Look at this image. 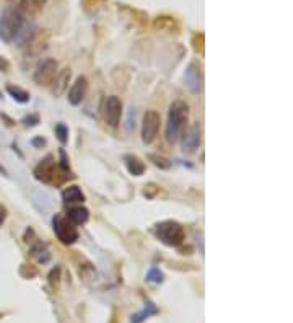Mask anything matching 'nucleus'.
Here are the masks:
<instances>
[{
  "label": "nucleus",
  "instance_id": "nucleus-1",
  "mask_svg": "<svg viewBox=\"0 0 293 323\" xmlns=\"http://www.w3.org/2000/svg\"><path fill=\"white\" fill-rule=\"evenodd\" d=\"M189 119V106L183 100H176L171 103L168 111V122H166V141L174 144L178 137L183 134V131Z\"/></svg>",
  "mask_w": 293,
  "mask_h": 323
},
{
  "label": "nucleus",
  "instance_id": "nucleus-2",
  "mask_svg": "<svg viewBox=\"0 0 293 323\" xmlns=\"http://www.w3.org/2000/svg\"><path fill=\"white\" fill-rule=\"evenodd\" d=\"M25 23V17L18 12V9H7L0 15V39L4 43L15 41L20 28Z\"/></svg>",
  "mask_w": 293,
  "mask_h": 323
},
{
  "label": "nucleus",
  "instance_id": "nucleus-3",
  "mask_svg": "<svg viewBox=\"0 0 293 323\" xmlns=\"http://www.w3.org/2000/svg\"><path fill=\"white\" fill-rule=\"evenodd\" d=\"M155 235L166 246H179L184 242V229L174 221H163L157 224Z\"/></svg>",
  "mask_w": 293,
  "mask_h": 323
},
{
  "label": "nucleus",
  "instance_id": "nucleus-4",
  "mask_svg": "<svg viewBox=\"0 0 293 323\" xmlns=\"http://www.w3.org/2000/svg\"><path fill=\"white\" fill-rule=\"evenodd\" d=\"M52 230L55 233V237L64 245H74L77 240H79V232H77V227L68 221L64 216H54L52 219Z\"/></svg>",
  "mask_w": 293,
  "mask_h": 323
},
{
  "label": "nucleus",
  "instance_id": "nucleus-5",
  "mask_svg": "<svg viewBox=\"0 0 293 323\" xmlns=\"http://www.w3.org/2000/svg\"><path fill=\"white\" fill-rule=\"evenodd\" d=\"M160 122H162V118H160V113H157L155 109H149V111L143 114L142 142L146 144V146L157 139L158 131H160Z\"/></svg>",
  "mask_w": 293,
  "mask_h": 323
},
{
  "label": "nucleus",
  "instance_id": "nucleus-6",
  "mask_svg": "<svg viewBox=\"0 0 293 323\" xmlns=\"http://www.w3.org/2000/svg\"><path fill=\"white\" fill-rule=\"evenodd\" d=\"M57 62H55L54 59H44L43 62H41L36 71H34V75L33 79L36 82L38 85H51L55 75H57Z\"/></svg>",
  "mask_w": 293,
  "mask_h": 323
},
{
  "label": "nucleus",
  "instance_id": "nucleus-7",
  "mask_svg": "<svg viewBox=\"0 0 293 323\" xmlns=\"http://www.w3.org/2000/svg\"><path fill=\"white\" fill-rule=\"evenodd\" d=\"M122 116V101L116 95H111L104 101V119L111 127H117Z\"/></svg>",
  "mask_w": 293,
  "mask_h": 323
},
{
  "label": "nucleus",
  "instance_id": "nucleus-8",
  "mask_svg": "<svg viewBox=\"0 0 293 323\" xmlns=\"http://www.w3.org/2000/svg\"><path fill=\"white\" fill-rule=\"evenodd\" d=\"M34 176L38 178L39 181L49 183V184H55L59 183L57 180V170H55V163L52 162V157L49 155L47 159L41 162L36 170H34Z\"/></svg>",
  "mask_w": 293,
  "mask_h": 323
},
{
  "label": "nucleus",
  "instance_id": "nucleus-9",
  "mask_svg": "<svg viewBox=\"0 0 293 323\" xmlns=\"http://www.w3.org/2000/svg\"><path fill=\"white\" fill-rule=\"evenodd\" d=\"M200 126L197 122H194L189 127L186 129V133L183 134V150L184 154H194L199 149L202 136H200Z\"/></svg>",
  "mask_w": 293,
  "mask_h": 323
},
{
  "label": "nucleus",
  "instance_id": "nucleus-10",
  "mask_svg": "<svg viewBox=\"0 0 293 323\" xmlns=\"http://www.w3.org/2000/svg\"><path fill=\"white\" fill-rule=\"evenodd\" d=\"M184 80H186V87L189 88L194 95H197L202 90V71L197 62H191L187 66L184 72Z\"/></svg>",
  "mask_w": 293,
  "mask_h": 323
},
{
  "label": "nucleus",
  "instance_id": "nucleus-11",
  "mask_svg": "<svg viewBox=\"0 0 293 323\" xmlns=\"http://www.w3.org/2000/svg\"><path fill=\"white\" fill-rule=\"evenodd\" d=\"M87 92H88V80H87V77L80 75V77L72 84L70 90H68V97H67L68 103L74 105V106L80 105V103L85 100Z\"/></svg>",
  "mask_w": 293,
  "mask_h": 323
},
{
  "label": "nucleus",
  "instance_id": "nucleus-12",
  "mask_svg": "<svg viewBox=\"0 0 293 323\" xmlns=\"http://www.w3.org/2000/svg\"><path fill=\"white\" fill-rule=\"evenodd\" d=\"M47 33L46 31H36L31 36V39L26 43V54L28 56H41L44 51H46V47H47Z\"/></svg>",
  "mask_w": 293,
  "mask_h": 323
},
{
  "label": "nucleus",
  "instance_id": "nucleus-13",
  "mask_svg": "<svg viewBox=\"0 0 293 323\" xmlns=\"http://www.w3.org/2000/svg\"><path fill=\"white\" fill-rule=\"evenodd\" d=\"M46 5V0H22L18 5V12L23 17H34L43 10Z\"/></svg>",
  "mask_w": 293,
  "mask_h": 323
},
{
  "label": "nucleus",
  "instance_id": "nucleus-14",
  "mask_svg": "<svg viewBox=\"0 0 293 323\" xmlns=\"http://www.w3.org/2000/svg\"><path fill=\"white\" fill-rule=\"evenodd\" d=\"M67 219L70 221L74 225H82L87 224L90 219V211L83 206H74L67 211Z\"/></svg>",
  "mask_w": 293,
  "mask_h": 323
},
{
  "label": "nucleus",
  "instance_id": "nucleus-15",
  "mask_svg": "<svg viewBox=\"0 0 293 323\" xmlns=\"http://www.w3.org/2000/svg\"><path fill=\"white\" fill-rule=\"evenodd\" d=\"M70 77H72V72H70V69H64L60 74L55 75V79H54V87H52V93L55 95V97H59V95H62L65 92V88L68 85V82H70Z\"/></svg>",
  "mask_w": 293,
  "mask_h": 323
},
{
  "label": "nucleus",
  "instance_id": "nucleus-16",
  "mask_svg": "<svg viewBox=\"0 0 293 323\" xmlns=\"http://www.w3.org/2000/svg\"><path fill=\"white\" fill-rule=\"evenodd\" d=\"M62 201L65 204H80L85 201V195L79 186H68L62 191Z\"/></svg>",
  "mask_w": 293,
  "mask_h": 323
},
{
  "label": "nucleus",
  "instance_id": "nucleus-17",
  "mask_svg": "<svg viewBox=\"0 0 293 323\" xmlns=\"http://www.w3.org/2000/svg\"><path fill=\"white\" fill-rule=\"evenodd\" d=\"M124 163L127 167L129 173L134 176H142L145 171V163L135 155H124Z\"/></svg>",
  "mask_w": 293,
  "mask_h": 323
},
{
  "label": "nucleus",
  "instance_id": "nucleus-18",
  "mask_svg": "<svg viewBox=\"0 0 293 323\" xmlns=\"http://www.w3.org/2000/svg\"><path fill=\"white\" fill-rule=\"evenodd\" d=\"M157 313H158V308L153 305L152 302H149V304H145L142 312L132 315V317H130V323H143L149 317H152V315H157Z\"/></svg>",
  "mask_w": 293,
  "mask_h": 323
},
{
  "label": "nucleus",
  "instance_id": "nucleus-19",
  "mask_svg": "<svg viewBox=\"0 0 293 323\" xmlns=\"http://www.w3.org/2000/svg\"><path fill=\"white\" fill-rule=\"evenodd\" d=\"M7 92H9V95L17 103H28V101H30V93H28L26 90H23L22 87L7 85Z\"/></svg>",
  "mask_w": 293,
  "mask_h": 323
},
{
  "label": "nucleus",
  "instance_id": "nucleus-20",
  "mask_svg": "<svg viewBox=\"0 0 293 323\" xmlns=\"http://www.w3.org/2000/svg\"><path fill=\"white\" fill-rule=\"evenodd\" d=\"M163 273L158 270V268H152V270L146 273V281L149 283H155V284H160L163 283Z\"/></svg>",
  "mask_w": 293,
  "mask_h": 323
},
{
  "label": "nucleus",
  "instance_id": "nucleus-21",
  "mask_svg": "<svg viewBox=\"0 0 293 323\" xmlns=\"http://www.w3.org/2000/svg\"><path fill=\"white\" fill-rule=\"evenodd\" d=\"M55 136H57V139L62 142V144H67L68 141V129L64 122H59V124H55Z\"/></svg>",
  "mask_w": 293,
  "mask_h": 323
},
{
  "label": "nucleus",
  "instance_id": "nucleus-22",
  "mask_svg": "<svg viewBox=\"0 0 293 323\" xmlns=\"http://www.w3.org/2000/svg\"><path fill=\"white\" fill-rule=\"evenodd\" d=\"M150 160H153V163H155L157 167H160V168H170L171 167V163L166 160L165 157H160V155H155V154L150 155Z\"/></svg>",
  "mask_w": 293,
  "mask_h": 323
},
{
  "label": "nucleus",
  "instance_id": "nucleus-23",
  "mask_svg": "<svg viewBox=\"0 0 293 323\" xmlns=\"http://www.w3.org/2000/svg\"><path fill=\"white\" fill-rule=\"evenodd\" d=\"M23 122H25V126H36L39 122V118H38V114H31V116H26Z\"/></svg>",
  "mask_w": 293,
  "mask_h": 323
},
{
  "label": "nucleus",
  "instance_id": "nucleus-24",
  "mask_svg": "<svg viewBox=\"0 0 293 323\" xmlns=\"http://www.w3.org/2000/svg\"><path fill=\"white\" fill-rule=\"evenodd\" d=\"M10 71V62L5 57L0 56V72H9Z\"/></svg>",
  "mask_w": 293,
  "mask_h": 323
},
{
  "label": "nucleus",
  "instance_id": "nucleus-25",
  "mask_svg": "<svg viewBox=\"0 0 293 323\" xmlns=\"http://www.w3.org/2000/svg\"><path fill=\"white\" fill-rule=\"evenodd\" d=\"M60 159H62V163H60V167H62V170H68V160H67V157H65V152L64 150H60Z\"/></svg>",
  "mask_w": 293,
  "mask_h": 323
},
{
  "label": "nucleus",
  "instance_id": "nucleus-26",
  "mask_svg": "<svg viewBox=\"0 0 293 323\" xmlns=\"http://www.w3.org/2000/svg\"><path fill=\"white\" fill-rule=\"evenodd\" d=\"M46 144V139L43 137H36V139H33V146H44Z\"/></svg>",
  "mask_w": 293,
  "mask_h": 323
},
{
  "label": "nucleus",
  "instance_id": "nucleus-27",
  "mask_svg": "<svg viewBox=\"0 0 293 323\" xmlns=\"http://www.w3.org/2000/svg\"><path fill=\"white\" fill-rule=\"evenodd\" d=\"M4 221H5V208L4 206H0V225L4 224Z\"/></svg>",
  "mask_w": 293,
  "mask_h": 323
},
{
  "label": "nucleus",
  "instance_id": "nucleus-28",
  "mask_svg": "<svg viewBox=\"0 0 293 323\" xmlns=\"http://www.w3.org/2000/svg\"><path fill=\"white\" fill-rule=\"evenodd\" d=\"M9 2H13V0H9Z\"/></svg>",
  "mask_w": 293,
  "mask_h": 323
}]
</instances>
